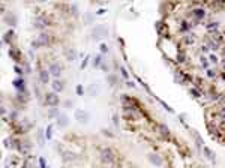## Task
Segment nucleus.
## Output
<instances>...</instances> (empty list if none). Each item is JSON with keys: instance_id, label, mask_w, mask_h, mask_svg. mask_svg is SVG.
Returning <instances> with one entry per match:
<instances>
[{"instance_id": "obj_1", "label": "nucleus", "mask_w": 225, "mask_h": 168, "mask_svg": "<svg viewBox=\"0 0 225 168\" xmlns=\"http://www.w3.org/2000/svg\"><path fill=\"white\" fill-rule=\"evenodd\" d=\"M107 35H108V30H107V27H105V26H102V24H99L98 27H95V29H93V32H92V36H93V39H95V41L102 39V38H105Z\"/></svg>"}, {"instance_id": "obj_2", "label": "nucleus", "mask_w": 225, "mask_h": 168, "mask_svg": "<svg viewBox=\"0 0 225 168\" xmlns=\"http://www.w3.org/2000/svg\"><path fill=\"white\" fill-rule=\"evenodd\" d=\"M59 102H60V99H59V96H57L56 92H51V93H47V95H45V104H47V105L56 107Z\"/></svg>"}, {"instance_id": "obj_3", "label": "nucleus", "mask_w": 225, "mask_h": 168, "mask_svg": "<svg viewBox=\"0 0 225 168\" xmlns=\"http://www.w3.org/2000/svg\"><path fill=\"white\" fill-rule=\"evenodd\" d=\"M101 161L105 162V164H110V162L114 161V153H112V150L111 149H104L101 152Z\"/></svg>"}, {"instance_id": "obj_4", "label": "nucleus", "mask_w": 225, "mask_h": 168, "mask_svg": "<svg viewBox=\"0 0 225 168\" xmlns=\"http://www.w3.org/2000/svg\"><path fill=\"white\" fill-rule=\"evenodd\" d=\"M75 119L78 120L80 123H89V119H90V116H89V113H86L84 110H75Z\"/></svg>"}, {"instance_id": "obj_5", "label": "nucleus", "mask_w": 225, "mask_h": 168, "mask_svg": "<svg viewBox=\"0 0 225 168\" xmlns=\"http://www.w3.org/2000/svg\"><path fill=\"white\" fill-rule=\"evenodd\" d=\"M50 74H51L53 77L59 78L60 74H62V66H60L59 63H51V65H50Z\"/></svg>"}, {"instance_id": "obj_6", "label": "nucleus", "mask_w": 225, "mask_h": 168, "mask_svg": "<svg viewBox=\"0 0 225 168\" xmlns=\"http://www.w3.org/2000/svg\"><path fill=\"white\" fill-rule=\"evenodd\" d=\"M202 152H204V155H206V158L210 161V162H213V164H216V155H215V152L212 150V149H209L207 146H204V147H202Z\"/></svg>"}, {"instance_id": "obj_7", "label": "nucleus", "mask_w": 225, "mask_h": 168, "mask_svg": "<svg viewBox=\"0 0 225 168\" xmlns=\"http://www.w3.org/2000/svg\"><path fill=\"white\" fill-rule=\"evenodd\" d=\"M47 26H48V23L44 18H35V21H33V27L35 29H45Z\"/></svg>"}, {"instance_id": "obj_8", "label": "nucleus", "mask_w": 225, "mask_h": 168, "mask_svg": "<svg viewBox=\"0 0 225 168\" xmlns=\"http://www.w3.org/2000/svg\"><path fill=\"white\" fill-rule=\"evenodd\" d=\"M68 123H69L68 116H66V114H60V116H59V120H57V125H59L60 128H66Z\"/></svg>"}, {"instance_id": "obj_9", "label": "nucleus", "mask_w": 225, "mask_h": 168, "mask_svg": "<svg viewBox=\"0 0 225 168\" xmlns=\"http://www.w3.org/2000/svg\"><path fill=\"white\" fill-rule=\"evenodd\" d=\"M158 129H159V132H161V135H162L164 138H167V140H168V138L171 137V134H170V129H168L165 125H162V123H161L159 126H158Z\"/></svg>"}, {"instance_id": "obj_10", "label": "nucleus", "mask_w": 225, "mask_h": 168, "mask_svg": "<svg viewBox=\"0 0 225 168\" xmlns=\"http://www.w3.org/2000/svg\"><path fill=\"white\" fill-rule=\"evenodd\" d=\"M39 80L44 83V84H47L50 81V71H41L39 72Z\"/></svg>"}, {"instance_id": "obj_11", "label": "nucleus", "mask_w": 225, "mask_h": 168, "mask_svg": "<svg viewBox=\"0 0 225 168\" xmlns=\"http://www.w3.org/2000/svg\"><path fill=\"white\" fill-rule=\"evenodd\" d=\"M62 159L65 161V162H71V161H74L75 159V153H72V152H63L62 153Z\"/></svg>"}, {"instance_id": "obj_12", "label": "nucleus", "mask_w": 225, "mask_h": 168, "mask_svg": "<svg viewBox=\"0 0 225 168\" xmlns=\"http://www.w3.org/2000/svg\"><path fill=\"white\" fill-rule=\"evenodd\" d=\"M149 161H150L153 165H156V167L162 165V161H161V158L158 156V155H153V153H150V155H149Z\"/></svg>"}, {"instance_id": "obj_13", "label": "nucleus", "mask_w": 225, "mask_h": 168, "mask_svg": "<svg viewBox=\"0 0 225 168\" xmlns=\"http://www.w3.org/2000/svg\"><path fill=\"white\" fill-rule=\"evenodd\" d=\"M51 86H53V89H54V92H56V93H59V92H62V90L65 89L63 81H59V80H54Z\"/></svg>"}, {"instance_id": "obj_14", "label": "nucleus", "mask_w": 225, "mask_h": 168, "mask_svg": "<svg viewBox=\"0 0 225 168\" xmlns=\"http://www.w3.org/2000/svg\"><path fill=\"white\" fill-rule=\"evenodd\" d=\"M41 45H47V44H50V36L47 35V33H42V35H39L38 36V39H36Z\"/></svg>"}, {"instance_id": "obj_15", "label": "nucleus", "mask_w": 225, "mask_h": 168, "mask_svg": "<svg viewBox=\"0 0 225 168\" xmlns=\"http://www.w3.org/2000/svg\"><path fill=\"white\" fill-rule=\"evenodd\" d=\"M192 135H194L195 140H197V146H198V147H204V140L201 138V135L198 134V131H192Z\"/></svg>"}, {"instance_id": "obj_16", "label": "nucleus", "mask_w": 225, "mask_h": 168, "mask_svg": "<svg viewBox=\"0 0 225 168\" xmlns=\"http://www.w3.org/2000/svg\"><path fill=\"white\" fill-rule=\"evenodd\" d=\"M5 23L8 24V26H15V24H17V18H15L12 14H8V15L5 17Z\"/></svg>"}, {"instance_id": "obj_17", "label": "nucleus", "mask_w": 225, "mask_h": 168, "mask_svg": "<svg viewBox=\"0 0 225 168\" xmlns=\"http://www.w3.org/2000/svg\"><path fill=\"white\" fill-rule=\"evenodd\" d=\"M192 12H194V17H195L197 20H201V18L206 17V11H204V9H194Z\"/></svg>"}, {"instance_id": "obj_18", "label": "nucleus", "mask_w": 225, "mask_h": 168, "mask_svg": "<svg viewBox=\"0 0 225 168\" xmlns=\"http://www.w3.org/2000/svg\"><path fill=\"white\" fill-rule=\"evenodd\" d=\"M14 86L18 89V92H22V90L26 89V86H24V81H22L21 78H17V80L14 81Z\"/></svg>"}, {"instance_id": "obj_19", "label": "nucleus", "mask_w": 225, "mask_h": 168, "mask_svg": "<svg viewBox=\"0 0 225 168\" xmlns=\"http://www.w3.org/2000/svg\"><path fill=\"white\" fill-rule=\"evenodd\" d=\"M66 57H68V60H69V62H74L77 59V53L74 50H68L66 51Z\"/></svg>"}, {"instance_id": "obj_20", "label": "nucleus", "mask_w": 225, "mask_h": 168, "mask_svg": "<svg viewBox=\"0 0 225 168\" xmlns=\"http://www.w3.org/2000/svg\"><path fill=\"white\" fill-rule=\"evenodd\" d=\"M219 27V23H210V24H206V29L209 30V32H213V30H216Z\"/></svg>"}, {"instance_id": "obj_21", "label": "nucleus", "mask_w": 225, "mask_h": 168, "mask_svg": "<svg viewBox=\"0 0 225 168\" xmlns=\"http://www.w3.org/2000/svg\"><path fill=\"white\" fill-rule=\"evenodd\" d=\"M48 117H50V119H53V117H59V110H57L56 107H53V108L48 111Z\"/></svg>"}, {"instance_id": "obj_22", "label": "nucleus", "mask_w": 225, "mask_h": 168, "mask_svg": "<svg viewBox=\"0 0 225 168\" xmlns=\"http://www.w3.org/2000/svg\"><path fill=\"white\" fill-rule=\"evenodd\" d=\"M189 27H191V24H188L186 21H182V24H180V30L182 32H186Z\"/></svg>"}, {"instance_id": "obj_23", "label": "nucleus", "mask_w": 225, "mask_h": 168, "mask_svg": "<svg viewBox=\"0 0 225 168\" xmlns=\"http://www.w3.org/2000/svg\"><path fill=\"white\" fill-rule=\"evenodd\" d=\"M189 93L194 96V98H197V99H198V98H201V93H200L197 89H191V90H189Z\"/></svg>"}, {"instance_id": "obj_24", "label": "nucleus", "mask_w": 225, "mask_h": 168, "mask_svg": "<svg viewBox=\"0 0 225 168\" xmlns=\"http://www.w3.org/2000/svg\"><path fill=\"white\" fill-rule=\"evenodd\" d=\"M53 128H51V125L50 126H47V132H45V137H47V140H51V137H53Z\"/></svg>"}, {"instance_id": "obj_25", "label": "nucleus", "mask_w": 225, "mask_h": 168, "mask_svg": "<svg viewBox=\"0 0 225 168\" xmlns=\"http://www.w3.org/2000/svg\"><path fill=\"white\" fill-rule=\"evenodd\" d=\"M12 36H14V32H12V30H9V32L5 35V42H11Z\"/></svg>"}, {"instance_id": "obj_26", "label": "nucleus", "mask_w": 225, "mask_h": 168, "mask_svg": "<svg viewBox=\"0 0 225 168\" xmlns=\"http://www.w3.org/2000/svg\"><path fill=\"white\" fill-rule=\"evenodd\" d=\"M101 63H102V57H101V56H96V57H95V62H93V66L98 68Z\"/></svg>"}, {"instance_id": "obj_27", "label": "nucleus", "mask_w": 225, "mask_h": 168, "mask_svg": "<svg viewBox=\"0 0 225 168\" xmlns=\"http://www.w3.org/2000/svg\"><path fill=\"white\" fill-rule=\"evenodd\" d=\"M161 104H162V105H164V108H165V110H167V111H168V113H174V110H173V108H171V107H170V105H167V104H165V102H164V101H161Z\"/></svg>"}, {"instance_id": "obj_28", "label": "nucleus", "mask_w": 225, "mask_h": 168, "mask_svg": "<svg viewBox=\"0 0 225 168\" xmlns=\"http://www.w3.org/2000/svg\"><path fill=\"white\" fill-rule=\"evenodd\" d=\"M209 47L212 48L213 51H216V50H218V44H216V42H212V41H210V42H209Z\"/></svg>"}, {"instance_id": "obj_29", "label": "nucleus", "mask_w": 225, "mask_h": 168, "mask_svg": "<svg viewBox=\"0 0 225 168\" xmlns=\"http://www.w3.org/2000/svg\"><path fill=\"white\" fill-rule=\"evenodd\" d=\"M201 65L204 66V68H209V62H207L206 57H201Z\"/></svg>"}, {"instance_id": "obj_30", "label": "nucleus", "mask_w": 225, "mask_h": 168, "mask_svg": "<svg viewBox=\"0 0 225 168\" xmlns=\"http://www.w3.org/2000/svg\"><path fill=\"white\" fill-rule=\"evenodd\" d=\"M185 42H186V44H192V42H194V38H191V35H188V36H185Z\"/></svg>"}, {"instance_id": "obj_31", "label": "nucleus", "mask_w": 225, "mask_h": 168, "mask_svg": "<svg viewBox=\"0 0 225 168\" xmlns=\"http://www.w3.org/2000/svg\"><path fill=\"white\" fill-rule=\"evenodd\" d=\"M101 51H102V53H107V51H108V47H107L105 44H101Z\"/></svg>"}, {"instance_id": "obj_32", "label": "nucleus", "mask_w": 225, "mask_h": 168, "mask_svg": "<svg viewBox=\"0 0 225 168\" xmlns=\"http://www.w3.org/2000/svg\"><path fill=\"white\" fill-rule=\"evenodd\" d=\"M209 59H210V62H212V63H218V57H216L215 54H212Z\"/></svg>"}, {"instance_id": "obj_33", "label": "nucleus", "mask_w": 225, "mask_h": 168, "mask_svg": "<svg viewBox=\"0 0 225 168\" xmlns=\"http://www.w3.org/2000/svg\"><path fill=\"white\" fill-rule=\"evenodd\" d=\"M39 165H41V168H47V165H45V161H44L42 158H39Z\"/></svg>"}, {"instance_id": "obj_34", "label": "nucleus", "mask_w": 225, "mask_h": 168, "mask_svg": "<svg viewBox=\"0 0 225 168\" xmlns=\"http://www.w3.org/2000/svg\"><path fill=\"white\" fill-rule=\"evenodd\" d=\"M15 72H17L18 75H21V74H22V71H21V68H20V66H15Z\"/></svg>"}, {"instance_id": "obj_35", "label": "nucleus", "mask_w": 225, "mask_h": 168, "mask_svg": "<svg viewBox=\"0 0 225 168\" xmlns=\"http://www.w3.org/2000/svg\"><path fill=\"white\" fill-rule=\"evenodd\" d=\"M207 75L212 78V77H215V72H213V71H207Z\"/></svg>"}, {"instance_id": "obj_36", "label": "nucleus", "mask_w": 225, "mask_h": 168, "mask_svg": "<svg viewBox=\"0 0 225 168\" xmlns=\"http://www.w3.org/2000/svg\"><path fill=\"white\" fill-rule=\"evenodd\" d=\"M77 92H78V95H83V87H81V86H78Z\"/></svg>"}, {"instance_id": "obj_37", "label": "nucleus", "mask_w": 225, "mask_h": 168, "mask_svg": "<svg viewBox=\"0 0 225 168\" xmlns=\"http://www.w3.org/2000/svg\"><path fill=\"white\" fill-rule=\"evenodd\" d=\"M221 116H222V117H224V119H225V107H224V108H222V110H221Z\"/></svg>"}, {"instance_id": "obj_38", "label": "nucleus", "mask_w": 225, "mask_h": 168, "mask_svg": "<svg viewBox=\"0 0 225 168\" xmlns=\"http://www.w3.org/2000/svg\"><path fill=\"white\" fill-rule=\"evenodd\" d=\"M98 14H99V15H102V14H105V9H99V11H98Z\"/></svg>"}, {"instance_id": "obj_39", "label": "nucleus", "mask_w": 225, "mask_h": 168, "mask_svg": "<svg viewBox=\"0 0 225 168\" xmlns=\"http://www.w3.org/2000/svg\"><path fill=\"white\" fill-rule=\"evenodd\" d=\"M122 72H123V77H126V78H128V74H126V71H125L123 68H122Z\"/></svg>"}, {"instance_id": "obj_40", "label": "nucleus", "mask_w": 225, "mask_h": 168, "mask_svg": "<svg viewBox=\"0 0 225 168\" xmlns=\"http://www.w3.org/2000/svg\"><path fill=\"white\" fill-rule=\"evenodd\" d=\"M134 86H135L134 83H131V81H128V87H134Z\"/></svg>"}, {"instance_id": "obj_41", "label": "nucleus", "mask_w": 225, "mask_h": 168, "mask_svg": "<svg viewBox=\"0 0 225 168\" xmlns=\"http://www.w3.org/2000/svg\"><path fill=\"white\" fill-rule=\"evenodd\" d=\"M41 2H47V0H41Z\"/></svg>"}, {"instance_id": "obj_42", "label": "nucleus", "mask_w": 225, "mask_h": 168, "mask_svg": "<svg viewBox=\"0 0 225 168\" xmlns=\"http://www.w3.org/2000/svg\"><path fill=\"white\" fill-rule=\"evenodd\" d=\"M47 168H50V167H47Z\"/></svg>"}]
</instances>
